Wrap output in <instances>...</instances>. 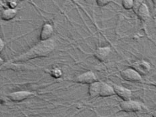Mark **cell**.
<instances>
[{
	"label": "cell",
	"instance_id": "cell-19",
	"mask_svg": "<svg viewBox=\"0 0 156 117\" xmlns=\"http://www.w3.org/2000/svg\"><path fill=\"white\" fill-rule=\"evenodd\" d=\"M152 117H156V110L152 113Z\"/></svg>",
	"mask_w": 156,
	"mask_h": 117
},
{
	"label": "cell",
	"instance_id": "cell-13",
	"mask_svg": "<svg viewBox=\"0 0 156 117\" xmlns=\"http://www.w3.org/2000/svg\"><path fill=\"white\" fill-rule=\"evenodd\" d=\"M101 82L96 81L89 84L88 93L91 98H97L100 96Z\"/></svg>",
	"mask_w": 156,
	"mask_h": 117
},
{
	"label": "cell",
	"instance_id": "cell-1",
	"mask_svg": "<svg viewBox=\"0 0 156 117\" xmlns=\"http://www.w3.org/2000/svg\"><path fill=\"white\" fill-rule=\"evenodd\" d=\"M56 46L55 40L51 38L46 41H40L26 52L12 58L11 62H23L38 58L49 56Z\"/></svg>",
	"mask_w": 156,
	"mask_h": 117
},
{
	"label": "cell",
	"instance_id": "cell-7",
	"mask_svg": "<svg viewBox=\"0 0 156 117\" xmlns=\"http://www.w3.org/2000/svg\"><path fill=\"white\" fill-rule=\"evenodd\" d=\"M115 95L118 96L122 100H128L131 99L132 97V91L127 88H125V87L120 85H117V84H113V85Z\"/></svg>",
	"mask_w": 156,
	"mask_h": 117
},
{
	"label": "cell",
	"instance_id": "cell-10",
	"mask_svg": "<svg viewBox=\"0 0 156 117\" xmlns=\"http://www.w3.org/2000/svg\"><path fill=\"white\" fill-rule=\"evenodd\" d=\"M139 18L142 22H147L150 18V12L146 3H143L135 12Z\"/></svg>",
	"mask_w": 156,
	"mask_h": 117
},
{
	"label": "cell",
	"instance_id": "cell-11",
	"mask_svg": "<svg viewBox=\"0 0 156 117\" xmlns=\"http://www.w3.org/2000/svg\"><path fill=\"white\" fill-rule=\"evenodd\" d=\"M115 95V90L113 86H111L108 84L101 82V92H100V97H110Z\"/></svg>",
	"mask_w": 156,
	"mask_h": 117
},
{
	"label": "cell",
	"instance_id": "cell-14",
	"mask_svg": "<svg viewBox=\"0 0 156 117\" xmlns=\"http://www.w3.org/2000/svg\"><path fill=\"white\" fill-rule=\"evenodd\" d=\"M122 7L126 10L133 9L134 1L133 0H122Z\"/></svg>",
	"mask_w": 156,
	"mask_h": 117
},
{
	"label": "cell",
	"instance_id": "cell-15",
	"mask_svg": "<svg viewBox=\"0 0 156 117\" xmlns=\"http://www.w3.org/2000/svg\"><path fill=\"white\" fill-rule=\"evenodd\" d=\"M95 1L98 6L103 8V7L107 6L111 3L113 0H95Z\"/></svg>",
	"mask_w": 156,
	"mask_h": 117
},
{
	"label": "cell",
	"instance_id": "cell-3",
	"mask_svg": "<svg viewBox=\"0 0 156 117\" xmlns=\"http://www.w3.org/2000/svg\"><path fill=\"white\" fill-rule=\"evenodd\" d=\"M120 74L121 78L127 82H139L143 80L142 76L132 67H129V68L121 70Z\"/></svg>",
	"mask_w": 156,
	"mask_h": 117
},
{
	"label": "cell",
	"instance_id": "cell-17",
	"mask_svg": "<svg viewBox=\"0 0 156 117\" xmlns=\"http://www.w3.org/2000/svg\"><path fill=\"white\" fill-rule=\"evenodd\" d=\"M52 76L55 77V78H59L62 76V73L59 69H54L52 71Z\"/></svg>",
	"mask_w": 156,
	"mask_h": 117
},
{
	"label": "cell",
	"instance_id": "cell-9",
	"mask_svg": "<svg viewBox=\"0 0 156 117\" xmlns=\"http://www.w3.org/2000/svg\"><path fill=\"white\" fill-rule=\"evenodd\" d=\"M111 52L110 46L98 47L94 52V56L100 62H105Z\"/></svg>",
	"mask_w": 156,
	"mask_h": 117
},
{
	"label": "cell",
	"instance_id": "cell-2",
	"mask_svg": "<svg viewBox=\"0 0 156 117\" xmlns=\"http://www.w3.org/2000/svg\"><path fill=\"white\" fill-rule=\"evenodd\" d=\"M144 105L141 102L132 99L122 100L119 103V108L121 111L125 112H137L143 109Z\"/></svg>",
	"mask_w": 156,
	"mask_h": 117
},
{
	"label": "cell",
	"instance_id": "cell-5",
	"mask_svg": "<svg viewBox=\"0 0 156 117\" xmlns=\"http://www.w3.org/2000/svg\"><path fill=\"white\" fill-rule=\"evenodd\" d=\"M74 81L82 84H90L94 82L97 81V76L93 71H87L80 74L75 78Z\"/></svg>",
	"mask_w": 156,
	"mask_h": 117
},
{
	"label": "cell",
	"instance_id": "cell-4",
	"mask_svg": "<svg viewBox=\"0 0 156 117\" xmlns=\"http://www.w3.org/2000/svg\"><path fill=\"white\" fill-rule=\"evenodd\" d=\"M131 67L136 70L142 76L148 74L151 70V64L145 60H136L131 64Z\"/></svg>",
	"mask_w": 156,
	"mask_h": 117
},
{
	"label": "cell",
	"instance_id": "cell-8",
	"mask_svg": "<svg viewBox=\"0 0 156 117\" xmlns=\"http://www.w3.org/2000/svg\"><path fill=\"white\" fill-rule=\"evenodd\" d=\"M54 33V28L50 23H44L40 32V41H46L52 38Z\"/></svg>",
	"mask_w": 156,
	"mask_h": 117
},
{
	"label": "cell",
	"instance_id": "cell-18",
	"mask_svg": "<svg viewBox=\"0 0 156 117\" xmlns=\"http://www.w3.org/2000/svg\"><path fill=\"white\" fill-rule=\"evenodd\" d=\"M5 42H3V40L1 38L0 39V52H2L3 51V50L5 48Z\"/></svg>",
	"mask_w": 156,
	"mask_h": 117
},
{
	"label": "cell",
	"instance_id": "cell-20",
	"mask_svg": "<svg viewBox=\"0 0 156 117\" xmlns=\"http://www.w3.org/2000/svg\"><path fill=\"white\" fill-rule=\"evenodd\" d=\"M155 84H156V80H155Z\"/></svg>",
	"mask_w": 156,
	"mask_h": 117
},
{
	"label": "cell",
	"instance_id": "cell-6",
	"mask_svg": "<svg viewBox=\"0 0 156 117\" xmlns=\"http://www.w3.org/2000/svg\"><path fill=\"white\" fill-rule=\"evenodd\" d=\"M34 95L35 94L34 92L28 91V90H19V91H15L9 93L8 96L12 102H20L28 98L30 96Z\"/></svg>",
	"mask_w": 156,
	"mask_h": 117
},
{
	"label": "cell",
	"instance_id": "cell-12",
	"mask_svg": "<svg viewBox=\"0 0 156 117\" xmlns=\"http://www.w3.org/2000/svg\"><path fill=\"white\" fill-rule=\"evenodd\" d=\"M18 14V9L13 8L4 9L1 12V18L3 21H10Z\"/></svg>",
	"mask_w": 156,
	"mask_h": 117
},
{
	"label": "cell",
	"instance_id": "cell-16",
	"mask_svg": "<svg viewBox=\"0 0 156 117\" xmlns=\"http://www.w3.org/2000/svg\"><path fill=\"white\" fill-rule=\"evenodd\" d=\"M133 1H134V8L133 10L135 12L138 9L139 7H140L142 3L144 2V0H133Z\"/></svg>",
	"mask_w": 156,
	"mask_h": 117
}]
</instances>
